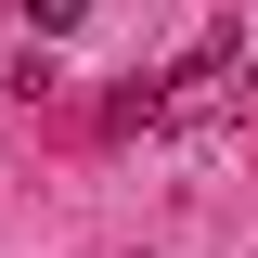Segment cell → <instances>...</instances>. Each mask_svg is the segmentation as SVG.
Instances as JSON below:
<instances>
[{"label":"cell","mask_w":258,"mask_h":258,"mask_svg":"<svg viewBox=\"0 0 258 258\" xmlns=\"http://www.w3.org/2000/svg\"><path fill=\"white\" fill-rule=\"evenodd\" d=\"M26 39H78V0H26Z\"/></svg>","instance_id":"2"},{"label":"cell","mask_w":258,"mask_h":258,"mask_svg":"<svg viewBox=\"0 0 258 258\" xmlns=\"http://www.w3.org/2000/svg\"><path fill=\"white\" fill-rule=\"evenodd\" d=\"M220 116H245V39H207L155 78V129H220Z\"/></svg>","instance_id":"1"}]
</instances>
